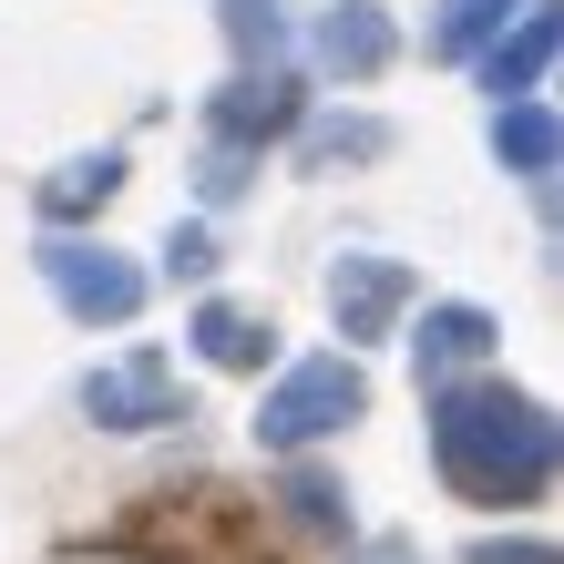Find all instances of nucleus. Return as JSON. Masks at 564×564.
Instances as JSON below:
<instances>
[{"mask_svg":"<svg viewBox=\"0 0 564 564\" xmlns=\"http://www.w3.org/2000/svg\"><path fill=\"white\" fill-rule=\"evenodd\" d=\"M359 411H370V370H359L349 349L297 359V370L268 380V401H257V452H308L328 431H349Z\"/></svg>","mask_w":564,"mask_h":564,"instance_id":"obj_2","label":"nucleus"},{"mask_svg":"<svg viewBox=\"0 0 564 564\" xmlns=\"http://www.w3.org/2000/svg\"><path fill=\"white\" fill-rule=\"evenodd\" d=\"M473 564H554V544H473Z\"/></svg>","mask_w":564,"mask_h":564,"instance_id":"obj_19","label":"nucleus"},{"mask_svg":"<svg viewBox=\"0 0 564 564\" xmlns=\"http://www.w3.org/2000/svg\"><path fill=\"white\" fill-rule=\"evenodd\" d=\"M62 564H144V554H62Z\"/></svg>","mask_w":564,"mask_h":564,"instance_id":"obj_21","label":"nucleus"},{"mask_svg":"<svg viewBox=\"0 0 564 564\" xmlns=\"http://www.w3.org/2000/svg\"><path fill=\"white\" fill-rule=\"evenodd\" d=\"M370 154H390L380 113H339V123H318V134L297 144V164H370Z\"/></svg>","mask_w":564,"mask_h":564,"instance_id":"obj_14","label":"nucleus"},{"mask_svg":"<svg viewBox=\"0 0 564 564\" xmlns=\"http://www.w3.org/2000/svg\"><path fill=\"white\" fill-rule=\"evenodd\" d=\"M554 42H564V21L544 11V0H523V21H503V31L482 42V83L503 93V104H534L544 73H554Z\"/></svg>","mask_w":564,"mask_h":564,"instance_id":"obj_7","label":"nucleus"},{"mask_svg":"<svg viewBox=\"0 0 564 564\" xmlns=\"http://www.w3.org/2000/svg\"><path fill=\"white\" fill-rule=\"evenodd\" d=\"M339 503H349V492L328 482V473H288V513H297V523H318V534H328V523H339Z\"/></svg>","mask_w":564,"mask_h":564,"instance_id":"obj_16","label":"nucleus"},{"mask_svg":"<svg viewBox=\"0 0 564 564\" xmlns=\"http://www.w3.org/2000/svg\"><path fill=\"white\" fill-rule=\"evenodd\" d=\"M83 421L93 431H164V421H195V411H185V380L164 349H123L83 380Z\"/></svg>","mask_w":564,"mask_h":564,"instance_id":"obj_4","label":"nucleus"},{"mask_svg":"<svg viewBox=\"0 0 564 564\" xmlns=\"http://www.w3.org/2000/svg\"><path fill=\"white\" fill-rule=\"evenodd\" d=\"M226 31H237L247 73H268V62L288 52V0H226Z\"/></svg>","mask_w":564,"mask_h":564,"instance_id":"obj_15","label":"nucleus"},{"mask_svg":"<svg viewBox=\"0 0 564 564\" xmlns=\"http://www.w3.org/2000/svg\"><path fill=\"white\" fill-rule=\"evenodd\" d=\"M390 52H401V31H390V11H370V0H339V11L318 21V62L328 73H380Z\"/></svg>","mask_w":564,"mask_h":564,"instance_id":"obj_10","label":"nucleus"},{"mask_svg":"<svg viewBox=\"0 0 564 564\" xmlns=\"http://www.w3.org/2000/svg\"><path fill=\"white\" fill-rule=\"evenodd\" d=\"M164 268H175V278H206V268H216V237H206V226H175V247H164Z\"/></svg>","mask_w":564,"mask_h":564,"instance_id":"obj_17","label":"nucleus"},{"mask_svg":"<svg viewBox=\"0 0 564 564\" xmlns=\"http://www.w3.org/2000/svg\"><path fill=\"white\" fill-rule=\"evenodd\" d=\"M349 564H421V554H411V544H401V534H380V544H359V554H349Z\"/></svg>","mask_w":564,"mask_h":564,"instance_id":"obj_20","label":"nucleus"},{"mask_svg":"<svg viewBox=\"0 0 564 564\" xmlns=\"http://www.w3.org/2000/svg\"><path fill=\"white\" fill-rule=\"evenodd\" d=\"M297 113H308V104H297V73H288V62H268V73H237V83H226L216 104H206L216 144H237V154H257V144L297 134Z\"/></svg>","mask_w":564,"mask_h":564,"instance_id":"obj_5","label":"nucleus"},{"mask_svg":"<svg viewBox=\"0 0 564 564\" xmlns=\"http://www.w3.org/2000/svg\"><path fill=\"white\" fill-rule=\"evenodd\" d=\"M195 349H206L216 370H268L278 359V318L237 308V297H206V308H195Z\"/></svg>","mask_w":564,"mask_h":564,"instance_id":"obj_9","label":"nucleus"},{"mask_svg":"<svg viewBox=\"0 0 564 564\" xmlns=\"http://www.w3.org/2000/svg\"><path fill=\"white\" fill-rule=\"evenodd\" d=\"M237 185H247V154H237V144H216V154H206V195L226 206V195H237Z\"/></svg>","mask_w":564,"mask_h":564,"instance_id":"obj_18","label":"nucleus"},{"mask_svg":"<svg viewBox=\"0 0 564 564\" xmlns=\"http://www.w3.org/2000/svg\"><path fill=\"white\" fill-rule=\"evenodd\" d=\"M431 462L462 503H534L554 482V411L513 380H452L431 390Z\"/></svg>","mask_w":564,"mask_h":564,"instance_id":"obj_1","label":"nucleus"},{"mask_svg":"<svg viewBox=\"0 0 564 564\" xmlns=\"http://www.w3.org/2000/svg\"><path fill=\"white\" fill-rule=\"evenodd\" d=\"M113 185H123V154L104 144V154H73L62 175L42 185V216H83V206H113Z\"/></svg>","mask_w":564,"mask_h":564,"instance_id":"obj_12","label":"nucleus"},{"mask_svg":"<svg viewBox=\"0 0 564 564\" xmlns=\"http://www.w3.org/2000/svg\"><path fill=\"white\" fill-rule=\"evenodd\" d=\"M492 154H503L513 164V175H554V154H564V134H554V104H544V93H534V104H503V113H492Z\"/></svg>","mask_w":564,"mask_h":564,"instance_id":"obj_11","label":"nucleus"},{"mask_svg":"<svg viewBox=\"0 0 564 564\" xmlns=\"http://www.w3.org/2000/svg\"><path fill=\"white\" fill-rule=\"evenodd\" d=\"M401 308H411V268L401 257H339V268H328V318H339L349 339H380Z\"/></svg>","mask_w":564,"mask_h":564,"instance_id":"obj_6","label":"nucleus"},{"mask_svg":"<svg viewBox=\"0 0 564 564\" xmlns=\"http://www.w3.org/2000/svg\"><path fill=\"white\" fill-rule=\"evenodd\" d=\"M31 268H42V288L73 308L83 328H123L144 308V268L123 247H93V237H42L31 247Z\"/></svg>","mask_w":564,"mask_h":564,"instance_id":"obj_3","label":"nucleus"},{"mask_svg":"<svg viewBox=\"0 0 564 564\" xmlns=\"http://www.w3.org/2000/svg\"><path fill=\"white\" fill-rule=\"evenodd\" d=\"M503 21H513V0H442V21H431V62H473Z\"/></svg>","mask_w":564,"mask_h":564,"instance_id":"obj_13","label":"nucleus"},{"mask_svg":"<svg viewBox=\"0 0 564 564\" xmlns=\"http://www.w3.org/2000/svg\"><path fill=\"white\" fill-rule=\"evenodd\" d=\"M492 339H503V328H492V308H473V297H442V308L421 318L411 359H421V380H431V390H452L462 370H482V359H492Z\"/></svg>","mask_w":564,"mask_h":564,"instance_id":"obj_8","label":"nucleus"}]
</instances>
